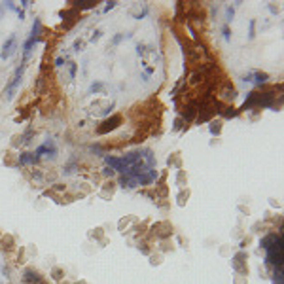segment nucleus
Segmentation results:
<instances>
[{
	"label": "nucleus",
	"instance_id": "nucleus-4",
	"mask_svg": "<svg viewBox=\"0 0 284 284\" xmlns=\"http://www.w3.org/2000/svg\"><path fill=\"white\" fill-rule=\"evenodd\" d=\"M34 161H36V157H34L32 154H25L21 157V163H23V165H25V163H34Z\"/></svg>",
	"mask_w": 284,
	"mask_h": 284
},
{
	"label": "nucleus",
	"instance_id": "nucleus-1",
	"mask_svg": "<svg viewBox=\"0 0 284 284\" xmlns=\"http://www.w3.org/2000/svg\"><path fill=\"white\" fill-rule=\"evenodd\" d=\"M21 74H23V66H21L17 72H15V76H13V80H11V83L8 85V99H11V97L15 95V89H17L19 83H21Z\"/></svg>",
	"mask_w": 284,
	"mask_h": 284
},
{
	"label": "nucleus",
	"instance_id": "nucleus-3",
	"mask_svg": "<svg viewBox=\"0 0 284 284\" xmlns=\"http://www.w3.org/2000/svg\"><path fill=\"white\" fill-rule=\"evenodd\" d=\"M119 121H121V118H119V116H114L112 119H108V121L102 123V127H99V133H106L108 129H114V127L118 125Z\"/></svg>",
	"mask_w": 284,
	"mask_h": 284
},
{
	"label": "nucleus",
	"instance_id": "nucleus-2",
	"mask_svg": "<svg viewBox=\"0 0 284 284\" xmlns=\"http://www.w3.org/2000/svg\"><path fill=\"white\" fill-rule=\"evenodd\" d=\"M13 47H15V36H10V38L6 40V44L2 46V53H0V55H2V59H8V57H10V55L15 51Z\"/></svg>",
	"mask_w": 284,
	"mask_h": 284
}]
</instances>
